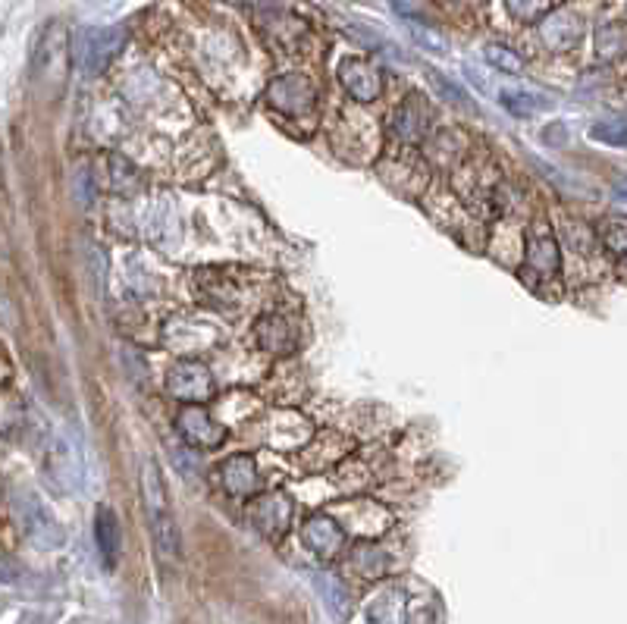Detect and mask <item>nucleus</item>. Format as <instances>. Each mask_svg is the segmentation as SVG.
<instances>
[{
  "label": "nucleus",
  "instance_id": "nucleus-1",
  "mask_svg": "<svg viewBox=\"0 0 627 624\" xmlns=\"http://www.w3.org/2000/svg\"><path fill=\"white\" fill-rule=\"evenodd\" d=\"M142 496H145V515L151 524V537L164 562L179 559V527L170 512V496L164 487V474H160L157 461L145 458L142 461Z\"/></svg>",
  "mask_w": 627,
  "mask_h": 624
},
{
  "label": "nucleus",
  "instance_id": "nucleus-2",
  "mask_svg": "<svg viewBox=\"0 0 627 624\" xmlns=\"http://www.w3.org/2000/svg\"><path fill=\"white\" fill-rule=\"evenodd\" d=\"M66 66H69V35H66L63 22L54 19V22H48V26L38 32L29 69H32L35 85L54 82L57 91H60L63 82H66Z\"/></svg>",
  "mask_w": 627,
  "mask_h": 624
},
{
  "label": "nucleus",
  "instance_id": "nucleus-3",
  "mask_svg": "<svg viewBox=\"0 0 627 624\" xmlns=\"http://www.w3.org/2000/svg\"><path fill=\"white\" fill-rule=\"evenodd\" d=\"M167 389L173 392V399H179L185 405H201L214 396V374L207 371V364L182 358L170 367Z\"/></svg>",
  "mask_w": 627,
  "mask_h": 624
},
{
  "label": "nucleus",
  "instance_id": "nucleus-4",
  "mask_svg": "<svg viewBox=\"0 0 627 624\" xmlns=\"http://www.w3.org/2000/svg\"><path fill=\"white\" fill-rule=\"evenodd\" d=\"M126 32L120 26H104V29H88L79 44V63L88 76H98L113 63V57L123 51Z\"/></svg>",
  "mask_w": 627,
  "mask_h": 624
},
{
  "label": "nucleus",
  "instance_id": "nucleus-5",
  "mask_svg": "<svg viewBox=\"0 0 627 624\" xmlns=\"http://www.w3.org/2000/svg\"><path fill=\"white\" fill-rule=\"evenodd\" d=\"M176 430L185 443L195 449H217L226 436V430L220 424H214V418L207 414L204 405H182L176 411Z\"/></svg>",
  "mask_w": 627,
  "mask_h": 624
},
{
  "label": "nucleus",
  "instance_id": "nucleus-6",
  "mask_svg": "<svg viewBox=\"0 0 627 624\" xmlns=\"http://www.w3.org/2000/svg\"><path fill=\"white\" fill-rule=\"evenodd\" d=\"M267 101L273 110L286 113V117H301V113H308L314 107L317 88L305 76H283L267 88Z\"/></svg>",
  "mask_w": 627,
  "mask_h": 624
},
{
  "label": "nucleus",
  "instance_id": "nucleus-7",
  "mask_svg": "<svg viewBox=\"0 0 627 624\" xmlns=\"http://www.w3.org/2000/svg\"><path fill=\"white\" fill-rule=\"evenodd\" d=\"M248 518L264 537H283L289 521H292V499L280 490L254 496L251 505H248Z\"/></svg>",
  "mask_w": 627,
  "mask_h": 624
},
{
  "label": "nucleus",
  "instance_id": "nucleus-8",
  "mask_svg": "<svg viewBox=\"0 0 627 624\" xmlns=\"http://www.w3.org/2000/svg\"><path fill=\"white\" fill-rule=\"evenodd\" d=\"M44 474H48L54 490L60 493H73L79 487V477H82L79 458L63 436H54L48 443V452H44Z\"/></svg>",
  "mask_w": 627,
  "mask_h": 624
},
{
  "label": "nucleus",
  "instance_id": "nucleus-9",
  "mask_svg": "<svg viewBox=\"0 0 627 624\" xmlns=\"http://www.w3.org/2000/svg\"><path fill=\"white\" fill-rule=\"evenodd\" d=\"M524 264L533 276H540V280H549V276L559 273L562 267V258H559V242L549 233V229L537 226L533 233L527 236V248H524Z\"/></svg>",
  "mask_w": 627,
  "mask_h": 624
},
{
  "label": "nucleus",
  "instance_id": "nucleus-10",
  "mask_svg": "<svg viewBox=\"0 0 627 624\" xmlns=\"http://www.w3.org/2000/svg\"><path fill=\"white\" fill-rule=\"evenodd\" d=\"M339 79H342L348 95H352L355 101H361V104L377 101L380 91H383L380 69L374 63H367V60H345L339 66Z\"/></svg>",
  "mask_w": 627,
  "mask_h": 624
},
{
  "label": "nucleus",
  "instance_id": "nucleus-11",
  "mask_svg": "<svg viewBox=\"0 0 627 624\" xmlns=\"http://www.w3.org/2000/svg\"><path fill=\"white\" fill-rule=\"evenodd\" d=\"M301 540H305V546L311 552H317L320 559H333L345 546V530L330 515L317 512L305 521V527H301Z\"/></svg>",
  "mask_w": 627,
  "mask_h": 624
},
{
  "label": "nucleus",
  "instance_id": "nucleus-12",
  "mask_svg": "<svg viewBox=\"0 0 627 624\" xmlns=\"http://www.w3.org/2000/svg\"><path fill=\"white\" fill-rule=\"evenodd\" d=\"M220 483L229 496H254L261 487L258 465H254L251 455H232L223 461L220 468Z\"/></svg>",
  "mask_w": 627,
  "mask_h": 624
},
{
  "label": "nucleus",
  "instance_id": "nucleus-13",
  "mask_svg": "<svg viewBox=\"0 0 627 624\" xmlns=\"http://www.w3.org/2000/svg\"><path fill=\"white\" fill-rule=\"evenodd\" d=\"M430 129V107L421 95H408L405 104L396 110L392 117V132H396L402 142H421Z\"/></svg>",
  "mask_w": 627,
  "mask_h": 624
},
{
  "label": "nucleus",
  "instance_id": "nucleus-14",
  "mask_svg": "<svg viewBox=\"0 0 627 624\" xmlns=\"http://www.w3.org/2000/svg\"><path fill=\"white\" fill-rule=\"evenodd\" d=\"M254 339H258V345L270 355H286V352L295 349L292 327L276 314H267V317H261L258 323H254Z\"/></svg>",
  "mask_w": 627,
  "mask_h": 624
},
{
  "label": "nucleus",
  "instance_id": "nucleus-15",
  "mask_svg": "<svg viewBox=\"0 0 627 624\" xmlns=\"http://www.w3.org/2000/svg\"><path fill=\"white\" fill-rule=\"evenodd\" d=\"M543 41H546V48L552 51H568L577 44L580 38V19L568 10H559V13H552L543 19Z\"/></svg>",
  "mask_w": 627,
  "mask_h": 624
},
{
  "label": "nucleus",
  "instance_id": "nucleus-16",
  "mask_svg": "<svg viewBox=\"0 0 627 624\" xmlns=\"http://www.w3.org/2000/svg\"><path fill=\"white\" fill-rule=\"evenodd\" d=\"M95 543H98V552L104 556V565L113 568L116 559H120L123 534H120V521H116L113 508H107V505H101L95 515Z\"/></svg>",
  "mask_w": 627,
  "mask_h": 624
},
{
  "label": "nucleus",
  "instance_id": "nucleus-17",
  "mask_svg": "<svg viewBox=\"0 0 627 624\" xmlns=\"http://www.w3.org/2000/svg\"><path fill=\"white\" fill-rule=\"evenodd\" d=\"M499 104L518 120H527V117H533V113H540L546 107V101L540 95H533V91H512V88L499 91Z\"/></svg>",
  "mask_w": 627,
  "mask_h": 624
},
{
  "label": "nucleus",
  "instance_id": "nucleus-18",
  "mask_svg": "<svg viewBox=\"0 0 627 624\" xmlns=\"http://www.w3.org/2000/svg\"><path fill=\"white\" fill-rule=\"evenodd\" d=\"M107 164H110V179H113L110 186L116 192H135V189H142V176H138V170L129 164L123 154H110Z\"/></svg>",
  "mask_w": 627,
  "mask_h": 624
},
{
  "label": "nucleus",
  "instance_id": "nucleus-19",
  "mask_svg": "<svg viewBox=\"0 0 627 624\" xmlns=\"http://www.w3.org/2000/svg\"><path fill=\"white\" fill-rule=\"evenodd\" d=\"M590 138L602 145H615V148H624L627 145V123L621 120H602L590 129Z\"/></svg>",
  "mask_w": 627,
  "mask_h": 624
},
{
  "label": "nucleus",
  "instance_id": "nucleus-20",
  "mask_svg": "<svg viewBox=\"0 0 627 624\" xmlns=\"http://www.w3.org/2000/svg\"><path fill=\"white\" fill-rule=\"evenodd\" d=\"M486 60H490L499 69V73H512V76H521L524 73L521 57L512 54L508 48H502V44H490V48H486Z\"/></svg>",
  "mask_w": 627,
  "mask_h": 624
},
{
  "label": "nucleus",
  "instance_id": "nucleus-21",
  "mask_svg": "<svg viewBox=\"0 0 627 624\" xmlns=\"http://www.w3.org/2000/svg\"><path fill=\"white\" fill-rule=\"evenodd\" d=\"M505 7L521 22H537L549 13V0H505Z\"/></svg>",
  "mask_w": 627,
  "mask_h": 624
},
{
  "label": "nucleus",
  "instance_id": "nucleus-22",
  "mask_svg": "<svg viewBox=\"0 0 627 624\" xmlns=\"http://www.w3.org/2000/svg\"><path fill=\"white\" fill-rule=\"evenodd\" d=\"M602 242H606V248L615 254V258L627 261V223H609L606 233H602Z\"/></svg>",
  "mask_w": 627,
  "mask_h": 624
},
{
  "label": "nucleus",
  "instance_id": "nucleus-23",
  "mask_svg": "<svg viewBox=\"0 0 627 624\" xmlns=\"http://www.w3.org/2000/svg\"><path fill=\"white\" fill-rule=\"evenodd\" d=\"M411 26V35H414V41L421 44V48H427V51H436V54H446V41L439 38L436 32H430V29H421L417 26V22H408Z\"/></svg>",
  "mask_w": 627,
  "mask_h": 624
},
{
  "label": "nucleus",
  "instance_id": "nucleus-24",
  "mask_svg": "<svg viewBox=\"0 0 627 624\" xmlns=\"http://www.w3.org/2000/svg\"><path fill=\"white\" fill-rule=\"evenodd\" d=\"M427 73H430V82L439 88V95H443V98H452L455 104H464V101H468V95H464V91H461L455 82H446V76H439L436 69H427Z\"/></svg>",
  "mask_w": 627,
  "mask_h": 624
},
{
  "label": "nucleus",
  "instance_id": "nucleus-25",
  "mask_svg": "<svg viewBox=\"0 0 627 624\" xmlns=\"http://www.w3.org/2000/svg\"><path fill=\"white\" fill-rule=\"evenodd\" d=\"M612 195H615V201H618L621 207H627V176L615 179V186H612Z\"/></svg>",
  "mask_w": 627,
  "mask_h": 624
}]
</instances>
